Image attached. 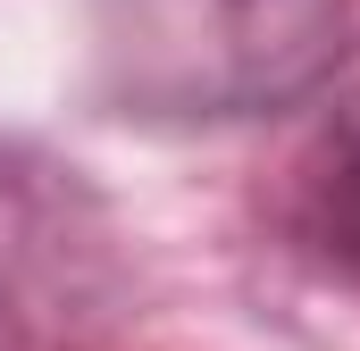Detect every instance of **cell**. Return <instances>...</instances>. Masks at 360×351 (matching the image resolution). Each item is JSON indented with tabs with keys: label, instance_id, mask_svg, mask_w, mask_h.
Returning <instances> with one entry per match:
<instances>
[{
	"label": "cell",
	"instance_id": "cell-1",
	"mask_svg": "<svg viewBox=\"0 0 360 351\" xmlns=\"http://www.w3.org/2000/svg\"><path fill=\"white\" fill-rule=\"evenodd\" d=\"M344 59V0H92L101 92L143 126L293 109Z\"/></svg>",
	"mask_w": 360,
	"mask_h": 351
},
{
	"label": "cell",
	"instance_id": "cell-2",
	"mask_svg": "<svg viewBox=\"0 0 360 351\" xmlns=\"http://www.w3.org/2000/svg\"><path fill=\"white\" fill-rule=\"evenodd\" d=\"M285 226L302 243V260H319L327 276L360 284V84L319 117L302 168H293V201Z\"/></svg>",
	"mask_w": 360,
	"mask_h": 351
}]
</instances>
